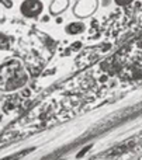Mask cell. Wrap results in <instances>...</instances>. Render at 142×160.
<instances>
[{"instance_id":"1","label":"cell","mask_w":142,"mask_h":160,"mask_svg":"<svg viewBox=\"0 0 142 160\" xmlns=\"http://www.w3.org/2000/svg\"><path fill=\"white\" fill-rule=\"evenodd\" d=\"M20 11L27 18H35L42 13V3L39 0H24L20 6Z\"/></svg>"},{"instance_id":"5","label":"cell","mask_w":142,"mask_h":160,"mask_svg":"<svg viewBox=\"0 0 142 160\" xmlns=\"http://www.w3.org/2000/svg\"><path fill=\"white\" fill-rule=\"evenodd\" d=\"M134 0H114V3L117 6H127V4H129V3H132Z\"/></svg>"},{"instance_id":"2","label":"cell","mask_w":142,"mask_h":160,"mask_svg":"<svg viewBox=\"0 0 142 160\" xmlns=\"http://www.w3.org/2000/svg\"><path fill=\"white\" fill-rule=\"evenodd\" d=\"M97 0H79L75 6V16L78 17H87L93 14L97 8Z\"/></svg>"},{"instance_id":"4","label":"cell","mask_w":142,"mask_h":160,"mask_svg":"<svg viewBox=\"0 0 142 160\" xmlns=\"http://www.w3.org/2000/svg\"><path fill=\"white\" fill-rule=\"evenodd\" d=\"M84 31V25L82 22H70L66 27V32L70 34V35H75V34H79Z\"/></svg>"},{"instance_id":"3","label":"cell","mask_w":142,"mask_h":160,"mask_svg":"<svg viewBox=\"0 0 142 160\" xmlns=\"http://www.w3.org/2000/svg\"><path fill=\"white\" fill-rule=\"evenodd\" d=\"M69 6V0H52L49 6V11L51 14H61Z\"/></svg>"}]
</instances>
